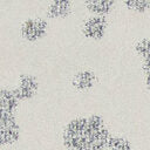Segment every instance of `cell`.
<instances>
[{"label":"cell","mask_w":150,"mask_h":150,"mask_svg":"<svg viewBox=\"0 0 150 150\" xmlns=\"http://www.w3.org/2000/svg\"><path fill=\"white\" fill-rule=\"evenodd\" d=\"M112 134L101 114L71 117L63 127L61 142L67 150H107Z\"/></svg>","instance_id":"cell-1"},{"label":"cell","mask_w":150,"mask_h":150,"mask_svg":"<svg viewBox=\"0 0 150 150\" xmlns=\"http://www.w3.org/2000/svg\"><path fill=\"white\" fill-rule=\"evenodd\" d=\"M109 19L102 15L89 14L81 25V33L83 38L90 42H101L108 34Z\"/></svg>","instance_id":"cell-2"},{"label":"cell","mask_w":150,"mask_h":150,"mask_svg":"<svg viewBox=\"0 0 150 150\" xmlns=\"http://www.w3.org/2000/svg\"><path fill=\"white\" fill-rule=\"evenodd\" d=\"M21 128L14 114L0 112V148L14 145L19 142Z\"/></svg>","instance_id":"cell-3"},{"label":"cell","mask_w":150,"mask_h":150,"mask_svg":"<svg viewBox=\"0 0 150 150\" xmlns=\"http://www.w3.org/2000/svg\"><path fill=\"white\" fill-rule=\"evenodd\" d=\"M48 33V22L43 18H28L20 25L21 38L29 43L41 41Z\"/></svg>","instance_id":"cell-4"},{"label":"cell","mask_w":150,"mask_h":150,"mask_svg":"<svg viewBox=\"0 0 150 150\" xmlns=\"http://www.w3.org/2000/svg\"><path fill=\"white\" fill-rule=\"evenodd\" d=\"M40 87L39 79L30 73H23L19 76L16 86L13 88L14 94L16 95L18 100L21 101H29L38 95Z\"/></svg>","instance_id":"cell-5"},{"label":"cell","mask_w":150,"mask_h":150,"mask_svg":"<svg viewBox=\"0 0 150 150\" xmlns=\"http://www.w3.org/2000/svg\"><path fill=\"white\" fill-rule=\"evenodd\" d=\"M97 83L98 75L94 69L90 68H82L76 70L70 79L71 88L79 93H88L94 89Z\"/></svg>","instance_id":"cell-6"},{"label":"cell","mask_w":150,"mask_h":150,"mask_svg":"<svg viewBox=\"0 0 150 150\" xmlns=\"http://www.w3.org/2000/svg\"><path fill=\"white\" fill-rule=\"evenodd\" d=\"M120 0H83L84 8L91 15L109 16L117 7Z\"/></svg>","instance_id":"cell-7"},{"label":"cell","mask_w":150,"mask_h":150,"mask_svg":"<svg viewBox=\"0 0 150 150\" xmlns=\"http://www.w3.org/2000/svg\"><path fill=\"white\" fill-rule=\"evenodd\" d=\"M71 11V0H52L47 6L46 16L52 20H62L68 18Z\"/></svg>","instance_id":"cell-8"},{"label":"cell","mask_w":150,"mask_h":150,"mask_svg":"<svg viewBox=\"0 0 150 150\" xmlns=\"http://www.w3.org/2000/svg\"><path fill=\"white\" fill-rule=\"evenodd\" d=\"M121 6L125 14L136 19L150 15V0H121Z\"/></svg>","instance_id":"cell-9"},{"label":"cell","mask_w":150,"mask_h":150,"mask_svg":"<svg viewBox=\"0 0 150 150\" xmlns=\"http://www.w3.org/2000/svg\"><path fill=\"white\" fill-rule=\"evenodd\" d=\"M131 54L136 60V64L150 59V34L136 38L131 45Z\"/></svg>","instance_id":"cell-10"},{"label":"cell","mask_w":150,"mask_h":150,"mask_svg":"<svg viewBox=\"0 0 150 150\" xmlns=\"http://www.w3.org/2000/svg\"><path fill=\"white\" fill-rule=\"evenodd\" d=\"M20 101L14 94L13 89L0 87V112L14 114L19 108Z\"/></svg>","instance_id":"cell-11"},{"label":"cell","mask_w":150,"mask_h":150,"mask_svg":"<svg viewBox=\"0 0 150 150\" xmlns=\"http://www.w3.org/2000/svg\"><path fill=\"white\" fill-rule=\"evenodd\" d=\"M107 150H136V145L134 139L128 135L112 132L109 138Z\"/></svg>","instance_id":"cell-12"},{"label":"cell","mask_w":150,"mask_h":150,"mask_svg":"<svg viewBox=\"0 0 150 150\" xmlns=\"http://www.w3.org/2000/svg\"><path fill=\"white\" fill-rule=\"evenodd\" d=\"M138 74L141 79V87L148 96H150V59H146L138 64Z\"/></svg>","instance_id":"cell-13"},{"label":"cell","mask_w":150,"mask_h":150,"mask_svg":"<svg viewBox=\"0 0 150 150\" xmlns=\"http://www.w3.org/2000/svg\"><path fill=\"white\" fill-rule=\"evenodd\" d=\"M0 2H1V0H0Z\"/></svg>","instance_id":"cell-14"}]
</instances>
